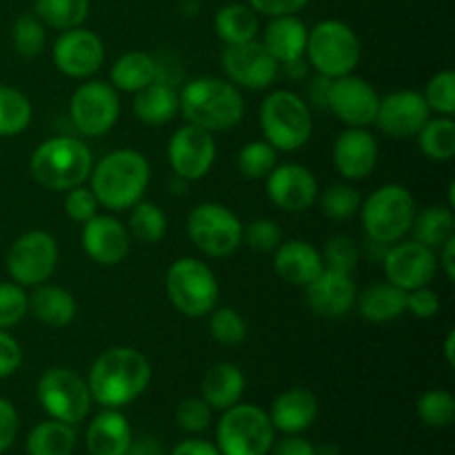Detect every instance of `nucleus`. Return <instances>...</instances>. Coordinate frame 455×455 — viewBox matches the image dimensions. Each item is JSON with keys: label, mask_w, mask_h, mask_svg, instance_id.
<instances>
[{"label": "nucleus", "mask_w": 455, "mask_h": 455, "mask_svg": "<svg viewBox=\"0 0 455 455\" xmlns=\"http://www.w3.org/2000/svg\"><path fill=\"white\" fill-rule=\"evenodd\" d=\"M60 260L56 238L43 229L18 235L7 251V274L20 287H38L47 283Z\"/></svg>", "instance_id": "12"}, {"label": "nucleus", "mask_w": 455, "mask_h": 455, "mask_svg": "<svg viewBox=\"0 0 455 455\" xmlns=\"http://www.w3.org/2000/svg\"><path fill=\"white\" fill-rule=\"evenodd\" d=\"M164 291L173 309L187 318H204L220 300V283L200 258H178L164 275Z\"/></svg>", "instance_id": "8"}, {"label": "nucleus", "mask_w": 455, "mask_h": 455, "mask_svg": "<svg viewBox=\"0 0 455 455\" xmlns=\"http://www.w3.org/2000/svg\"><path fill=\"white\" fill-rule=\"evenodd\" d=\"M92 167V149L83 140L69 136H53L40 142L29 160L31 178L49 191H69L84 185Z\"/></svg>", "instance_id": "4"}, {"label": "nucleus", "mask_w": 455, "mask_h": 455, "mask_svg": "<svg viewBox=\"0 0 455 455\" xmlns=\"http://www.w3.org/2000/svg\"><path fill=\"white\" fill-rule=\"evenodd\" d=\"M278 154L274 145L267 140H251L238 151V172L249 180H265L278 164Z\"/></svg>", "instance_id": "41"}, {"label": "nucleus", "mask_w": 455, "mask_h": 455, "mask_svg": "<svg viewBox=\"0 0 455 455\" xmlns=\"http://www.w3.org/2000/svg\"><path fill=\"white\" fill-rule=\"evenodd\" d=\"M409 234H413V240H418L420 244L438 251L447 240L455 235L453 209L447 204H431L422 212H416Z\"/></svg>", "instance_id": "34"}, {"label": "nucleus", "mask_w": 455, "mask_h": 455, "mask_svg": "<svg viewBox=\"0 0 455 455\" xmlns=\"http://www.w3.org/2000/svg\"><path fill=\"white\" fill-rule=\"evenodd\" d=\"M160 78L156 58L147 52H127L111 65L109 83L116 92L138 93Z\"/></svg>", "instance_id": "32"}, {"label": "nucleus", "mask_w": 455, "mask_h": 455, "mask_svg": "<svg viewBox=\"0 0 455 455\" xmlns=\"http://www.w3.org/2000/svg\"><path fill=\"white\" fill-rule=\"evenodd\" d=\"M416 413L427 427L444 429L455 420V398L447 389H429L418 398Z\"/></svg>", "instance_id": "44"}, {"label": "nucleus", "mask_w": 455, "mask_h": 455, "mask_svg": "<svg viewBox=\"0 0 455 455\" xmlns=\"http://www.w3.org/2000/svg\"><path fill=\"white\" fill-rule=\"evenodd\" d=\"M12 44L18 56L38 58L47 47V27L36 13H22L12 27Z\"/></svg>", "instance_id": "42"}, {"label": "nucleus", "mask_w": 455, "mask_h": 455, "mask_svg": "<svg viewBox=\"0 0 455 455\" xmlns=\"http://www.w3.org/2000/svg\"><path fill=\"white\" fill-rule=\"evenodd\" d=\"M89 0H36L34 13L44 22V27L56 31L83 27L89 18Z\"/></svg>", "instance_id": "37"}, {"label": "nucleus", "mask_w": 455, "mask_h": 455, "mask_svg": "<svg viewBox=\"0 0 455 455\" xmlns=\"http://www.w3.org/2000/svg\"><path fill=\"white\" fill-rule=\"evenodd\" d=\"M213 29L218 38L229 44H243L249 40H256L260 34V18L249 4L244 3H229L218 9L213 18Z\"/></svg>", "instance_id": "33"}, {"label": "nucleus", "mask_w": 455, "mask_h": 455, "mask_svg": "<svg viewBox=\"0 0 455 455\" xmlns=\"http://www.w3.org/2000/svg\"><path fill=\"white\" fill-rule=\"evenodd\" d=\"M151 182V164L138 149H116L102 156L89 173V189L107 212H127L145 198Z\"/></svg>", "instance_id": "2"}, {"label": "nucleus", "mask_w": 455, "mask_h": 455, "mask_svg": "<svg viewBox=\"0 0 455 455\" xmlns=\"http://www.w3.org/2000/svg\"><path fill=\"white\" fill-rule=\"evenodd\" d=\"M22 364V347L9 329H0V380L13 376Z\"/></svg>", "instance_id": "52"}, {"label": "nucleus", "mask_w": 455, "mask_h": 455, "mask_svg": "<svg viewBox=\"0 0 455 455\" xmlns=\"http://www.w3.org/2000/svg\"><path fill=\"white\" fill-rule=\"evenodd\" d=\"M98 209H100V204H98L96 196L89 187L78 185L74 189L65 191V213L78 225H84L93 216H98Z\"/></svg>", "instance_id": "50"}, {"label": "nucleus", "mask_w": 455, "mask_h": 455, "mask_svg": "<svg viewBox=\"0 0 455 455\" xmlns=\"http://www.w3.org/2000/svg\"><path fill=\"white\" fill-rule=\"evenodd\" d=\"M318 418V398L307 387H291L271 403L269 420L275 431L284 435L302 434Z\"/></svg>", "instance_id": "24"}, {"label": "nucleus", "mask_w": 455, "mask_h": 455, "mask_svg": "<svg viewBox=\"0 0 455 455\" xmlns=\"http://www.w3.org/2000/svg\"><path fill=\"white\" fill-rule=\"evenodd\" d=\"M218 147L213 133L185 123L173 132L167 145V160L172 172L182 180H203L216 163Z\"/></svg>", "instance_id": "15"}, {"label": "nucleus", "mask_w": 455, "mask_h": 455, "mask_svg": "<svg viewBox=\"0 0 455 455\" xmlns=\"http://www.w3.org/2000/svg\"><path fill=\"white\" fill-rule=\"evenodd\" d=\"M309 3L311 0H247L253 12L262 13L267 18L291 16V13L302 12Z\"/></svg>", "instance_id": "54"}, {"label": "nucleus", "mask_w": 455, "mask_h": 455, "mask_svg": "<svg viewBox=\"0 0 455 455\" xmlns=\"http://www.w3.org/2000/svg\"><path fill=\"white\" fill-rule=\"evenodd\" d=\"M247 378L243 369L234 363H216L207 369L200 385V398L218 411H227L229 407L243 400Z\"/></svg>", "instance_id": "28"}, {"label": "nucleus", "mask_w": 455, "mask_h": 455, "mask_svg": "<svg viewBox=\"0 0 455 455\" xmlns=\"http://www.w3.org/2000/svg\"><path fill=\"white\" fill-rule=\"evenodd\" d=\"M151 382V364L133 347H111L93 360L87 385L92 400L105 409H123L140 398Z\"/></svg>", "instance_id": "1"}, {"label": "nucleus", "mask_w": 455, "mask_h": 455, "mask_svg": "<svg viewBox=\"0 0 455 455\" xmlns=\"http://www.w3.org/2000/svg\"><path fill=\"white\" fill-rule=\"evenodd\" d=\"M320 256H323V262L327 269L342 271V274H354L360 262V247L354 238L338 234L331 235L324 243Z\"/></svg>", "instance_id": "46"}, {"label": "nucleus", "mask_w": 455, "mask_h": 455, "mask_svg": "<svg viewBox=\"0 0 455 455\" xmlns=\"http://www.w3.org/2000/svg\"><path fill=\"white\" fill-rule=\"evenodd\" d=\"M178 96L182 118L212 133L229 132L244 118L243 92L227 78L200 76L189 80Z\"/></svg>", "instance_id": "3"}, {"label": "nucleus", "mask_w": 455, "mask_h": 455, "mask_svg": "<svg viewBox=\"0 0 455 455\" xmlns=\"http://www.w3.org/2000/svg\"><path fill=\"white\" fill-rule=\"evenodd\" d=\"M269 455H318L315 453V447L307 438H302L300 434L284 435L283 440H278L271 444Z\"/></svg>", "instance_id": "55"}, {"label": "nucleus", "mask_w": 455, "mask_h": 455, "mask_svg": "<svg viewBox=\"0 0 455 455\" xmlns=\"http://www.w3.org/2000/svg\"><path fill=\"white\" fill-rule=\"evenodd\" d=\"M385 275L391 284L403 291H413L434 283L438 271V258L434 249L425 247L418 240H398L389 244L382 256Z\"/></svg>", "instance_id": "18"}, {"label": "nucleus", "mask_w": 455, "mask_h": 455, "mask_svg": "<svg viewBox=\"0 0 455 455\" xmlns=\"http://www.w3.org/2000/svg\"><path fill=\"white\" fill-rule=\"evenodd\" d=\"M429 118L431 111L420 92L398 89V92H391L385 98H380L373 124L385 136L395 138V140H407V138H416Z\"/></svg>", "instance_id": "19"}, {"label": "nucleus", "mask_w": 455, "mask_h": 455, "mask_svg": "<svg viewBox=\"0 0 455 455\" xmlns=\"http://www.w3.org/2000/svg\"><path fill=\"white\" fill-rule=\"evenodd\" d=\"M129 235L142 244H156L167 234V213L156 203H140L129 209Z\"/></svg>", "instance_id": "38"}, {"label": "nucleus", "mask_w": 455, "mask_h": 455, "mask_svg": "<svg viewBox=\"0 0 455 455\" xmlns=\"http://www.w3.org/2000/svg\"><path fill=\"white\" fill-rule=\"evenodd\" d=\"M38 403L53 420L78 425L87 418L92 409V391L87 378L67 367H53L40 376L38 380Z\"/></svg>", "instance_id": "11"}, {"label": "nucleus", "mask_w": 455, "mask_h": 455, "mask_svg": "<svg viewBox=\"0 0 455 455\" xmlns=\"http://www.w3.org/2000/svg\"><path fill=\"white\" fill-rule=\"evenodd\" d=\"M435 258H438V267H443L447 280H453L455 278V235L451 240H447L438 251H435Z\"/></svg>", "instance_id": "57"}, {"label": "nucleus", "mask_w": 455, "mask_h": 455, "mask_svg": "<svg viewBox=\"0 0 455 455\" xmlns=\"http://www.w3.org/2000/svg\"><path fill=\"white\" fill-rule=\"evenodd\" d=\"M307 38H309V27L298 18V13H291V16L269 18L260 43L280 65H284L305 58Z\"/></svg>", "instance_id": "26"}, {"label": "nucleus", "mask_w": 455, "mask_h": 455, "mask_svg": "<svg viewBox=\"0 0 455 455\" xmlns=\"http://www.w3.org/2000/svg\"><path fill=\"white\" fill-rule=\"evenodd\" d=\"M427 107L431 114L453 116L455 114V74L453 69H443L434 74L427 83L425 92Z\"/></svg>", "instance_id": "45"}, {"label": "nucleus", "mask_w": 455, "mask_h": 455, "mask_svg": "<svg viewBox=\"0 0 455 455\" xmlns=\"http://www.w3.org/2000/svg\"><path fill=\"white\" fill-rule=\"evenodd\" d=\"M355 309L360 318L373 324H387L398 320L400 315L407 314V291L385 283L369 284L364 291H358L355 296Z\"/></svg>", "instance_id": "29"}, {"label": "nucleus", "mask_w": 455, "mask_h": 455, "mask_svg": "<svg viewBox=\"0 0 455 455\" xmlns=\"http://www.w3.org/2000/svg\"><path fill=\"white\" fill-rule=\"evenodd\" d=\"M416 212V198L411 191L404 185L391 182L371 191L367 200H363L358 213L369 243L389 247L411 231Z\"/></svg>", "instance_id": "5"}, {"label": "nucleus", "mask_w": 455, "mask_h": 455, "mask_svg": "<svg viewBox=\"0 0 455 455\" xmlns=\"http://www.w3.org/2000/svg\"><path fill=\"white\" fill-rule=\"evenodd\" d=\"M176 422L187 434H203L212 425V407L200 395H189L176 407Z\"/></svg>", "instance_id": "49"}, {"label": "nucleus", "mask_w": 455, "mask_h": 455, "mask_svg": "<svg viewBox=\"0 0 455 455\" xmlns=\"http://www.w3.org/2000/svg\"><path fill=\"white\" fill-rule=\"evenodd\" d=\"M243 222L220 203H200L187 218V235L209 258H227L243 244Z\"/></svg>", "instance_id": "10"}, {"label": "nucleus", "mask_w": 455, "mask_h": 455, "mask_svg": "<svg viewBox=\"0 0 455 455\" xmlns=\"http://www.w3.org/2000/svg\"><path fill=\"white\" fill-rule=\"evenodd\" d=\"M76 449V429L60 420H44L27 435L29 455H71Z\"/></svg>", "instance_id": "35"}, {"label": "nucleus", "mask_w": 455, "mask_h": 455, "mask_svg": "<svg viewBox=\"0 0 455 455\" xmlns=\"http://www.w3.org/2000/svg\"><path fill=\"white\" fill-rule=\"evenodd\" d=\"M420 151L434 163H449L455 156V120L453 116H435L418 132Z\"/></svg>", "instance_id": "36"}, {"label": "nucleus", "mask_w": 455, "mask_h": 455, "mask_svg": "<svg viewBox=\"0 0 455 455\" xmlns=\"http://www.w3.org/2000/svg\"><path fill=\"white\" fill-rule=\"evenodd\" d=\"M323 269V256L307 240H283L274 251V271L293 287L305 289Z\"/></svg>", "instance_id": "25"}, {"label": "nucleus", "mask_w": 455, "mask_h": 455, "mask_svg": "<svg viewBox=\"0 0 455 455\" xmlns=\"http://www.w3.org/2000/svg\"><path fill=\"white\" fill-rule=\"evenodd\" d=\"M315 203L320 204V212H323L329 220L345 222L351 220L354 216H358L363 198H360L358 189H354L351 185H345V182H338V185H329L327 189L320 191Z\"/></svg>", "instance_id": "40"}, {"label": "nucleus", "mask_w": 455, "mask_h": 455, "mask_svg": "<svg viewBox=\"0 0 455 455\" xmlns=\"http://www.w3.org/2000/svg\"><path fill=\"white\" fill-rule=\"evenodd\" d=\"M18 427H20V418H18L16 407L7 398H0V453L9 451L16 443Z\"/></svg>", "instance_id": "53"}, {"label": "nucleus", "mask_w": 455, "mask_h": 455, "mask_svg": "<svg viewBox=\"0 0 455 455\" xmlns=\"http://www.w3.org/2000/svg\"><path fill=\"white\" fill-rule=\"evenodd\" d=\"M132 440V425L120 409H105L89 425L87 451L92 455H124Z\"/></svg>", "instance_id": "27"}, {"label": "nucleus", "mask_w": 455, "mask_h": 455, "mask_svg": "<svg viewBox=\"0 0 455 455\" xmlns=\"http://www.w3.org/2000/svg\"><path fill=\"white\" fill-rule=\"evenodd\" d=\"M124 455H163V444L149 435H142V438L132 440Z\"/></svg>", "instance_id": "58"}, {"label": "nucleus", "mask_w": 455, "mask_h": 455, "mask_svg": "<svg viewBox=\"0 0 455 455\" xmlns=\"http://www.w3.org/2000/svg\"><path fill=\"white\" fill-rule=\"evenodd\" d=\"M29 314L47 327H67L78 314V302L65 287L43 283L29 296Z\"/></svg>", "instance_id": "31"}, {"label": "nucleus", "mask_w": 455, "mask_h": 455, "mask_svg": "<svg viewBox=\"0 0 455 455\" xmlns=\"http://www.w3.org/2000/svg\"><path fill=\"white\" fill-rule=\"evenodd\" d=\"M355 296L358 287L351 274L327 269V267L305 287L307 305L320 318L336 320L347 315L355 307Z\"/></svg>", "instance_id": "23"}, {"label": "nucleus", "mask_w": 455, "mask_h": 455, "mask_svg": "<svg viewBox=\"0 0 455 455\" xmlns=\"http://www.w3.org/2000/svg\"><path fill=\"white\" fill-rule=\"evenodd\" d=\"M29 314V296L25 287L13 280L0 283V329H12L20 324Z\"/></svg>", "instance_id": "47"}, {"label": "nucleus", "mask_w": 455, "mask_h": 455, "mask_svg": "<svg viewBox=\"0 0 455 455\" xmlns=\"http://www.w3.org/2000/svg\"><path fill=\"white\" fill-rule=\"evenodd\" d=\"M444 358H447L449 367L455 364V331H449L447 340H444Z\"/></svg>", "instance_id": "59"}, {"label": "nucleus", "mask_w": 455, "mask_h": 455, "mask_svg": "<svg viewBox=\"0 0 455 455\" xmlns=\"http://www.w3.org/2000/svg\"><path fill=\"white\" fill-rule=\"evenodd\" d=\"M407 311L418 320H431L440 311L438 291H434L431 284L407 291Z\"/></svg>", "instance_id": "51"}, {"label": "nucleus", "mask_w": 455, "mask_h": 455, "mask_svg": "<svg viewBox=\"0 0 455 455\" xmlns=\"http://www.w3.org/2000/svg\"><path fill=\"white\" fill-rule=\"evenodd\" d=\"M80 243L89 260L100 267H116L129 256L132 235H129L127 225H123L116 216L98 213L83 225Z\"/></svg>", "instance_id": "21"}, {"label": "nucleus", "mask_w": 455, "mask_h": 455, "mask_svg": "<svg viewBox=\"0 0 455 455\" xmlns=\"http://www.w3.org/2000/svg\"><path fill=\"white\" fill-rule=\"evenodd\" d=\"M258 120L265 140L284 154L302 149L314 133V114L309 102L291 89L271 92L262 100Z\"/></svg>", "instance_id": "6"}, {"label": "nucleus", "mask_w": 455, "mask_h": 455, "mask_svg": "<svg viewBox=\"0 0 455 455\" xmlns=\"http://www.w3.org/2000/svg\"><path fill=\"white\" fill-rule=\"evenodd\" d=\"M52 60L62 76L87 80L98 74L105 62V43L96 31L87 27L60 31L52 47Z\"/></svg>", "instance_id": "16"}, {"label": "nucleus", "mask_w": 455, "mask_h": 455, "mask_svg": "<svg viewBox=\"0 0 455 455\" xmlns=\"http://www.w3.org/2000/svg\"><path fill=\"white\" fill-rule=\"evenodd\" d=\"M265 180L271 203L287 213L307 212L318 200V180L300 163H278Z\"/></svg>", "instance_id": "20"}, {"label": "nucleus", "mask_w": 455, "mask_h": 455, "mask_svg": "<svg viewBox=\"0 0 455 455\" xmlns=\"http://www.w3.org/2000/svg\"><path fill=\"white\" fill-rule=\"evenodd\" d=\"M209 333L222 347H238L247 338V323L234 307H213L209 311Z\"/></svg>", "instance_id": "43"}, {"label": "nucleus", "mask_w": 455, "mask_h": 455, "mask_svg": "<svg viewBox=\"0 0 455 455\" xmlns=\"http://www.w3.org/2000/svg\"><path fill=\"white\" fill-rule=\"evenodd\" d=\"M360 56H363L360 38L347 22L327 18L309 29L305 60L323 78L333 80L354 74Z\"/></svg>", "instance_id": "7"}, {"label": "nucleus", "mask_w": 455, "mask_h": 455, "mask_svg": "<svg viewBox=\"0 0 455 455\" xmlns=\"http://www.w3.org/2000/svg\"><path fill=\"white\" fill-rule=\"evenodd\" d=\"M172 455H220V451H218V447L213 443H207L203 438H189L176 444Z\"/></svg>", "instance_id": "56"}, {"label": "nucleus", "mask_w": 455, "mask_h": 455, "mask_svg": "<svg viewBox=\"0 0 455 455\" xmlns=\"http://www.w3.org/2000/svg\"><path fill=\"white\" fill-rule=\"evenodd\" d=\"M274 440L269 413L256 404H234L218 420L216 447L220 455H269Z\"/></svg>", "instance_id": "9"}, {"label": "nucleus", "mask_w": 455, "mask_h": 455, "mask_svg": "<svg viewBox=\"0 0 455 455\" xmlns=\"http://www.w3.org/2000/svg\"><path fill=\"white\" fill-rule=\"evenodd\" d=\"M133 114L142 124L163 127L180 114V96L167 80L158 78L138 93H133Z\"/></svg>", "instance_id": "30"}, {"label": "nucleus", "mask_w": 455, "mask_h": 455, "mask_svg": "<svg viewBox=\"0 0 455 455\" xmlns=\"http://www.w3.org/2000/svg\"><path fill=\"white\" fill-rule=\"evenodd\" d=\"M378 158H380V145L369 129L347 127L333 142V167L345 180H364L371 176Z\"/></svg>", "instance_id": "22"}, {"label": "nucleus", "mask_w": 455, "mask_h": 455, "mask_svg": "<svg viewBox=\"0 0 455 455\" xmlns=\"http://www.w3.org/2000/svg\"><path fill=\"white\" fill-rule=\"evenodd\" d=\"M120 92L105 80H87L69 100V118L84 138H100L116 127L120 118Z\"/></svg>", "instance_id": "13"}, {"label": "nucleus", "mask_w": 455, "mask_h": 455, "mask_svg": "<svg viewBox=\"0 0 455 455\" xmlns=\"http://www.w3.org/2000/svg\"><path fill=\"white\" fill-rule=\"evenodd\" d=\"M220 65L231 84L238 89H249V92L269 89L280 71V62L267 52L265 44L258 38L222 49Z\"/></svg>", "instance_id": "14"}, {"label": "nucleus", "mask_w": 455, "mask_h": 455, "mask_svg": "<svg viewBox=\"0 0 455 455\" xmlns=\"http://www.w3.org/2000/svg\"><path fill=\"white\" fill-rule=\"evenodd\" d=\"M243 243L256 253H274L283 243V227L274 218H256L243 227Z\"/></svg>", "instance_id": "48"}, {"label": "nucleus", "mask_w": 455, "mask_h": 455, "mask_svg": "<svg viewBox=\"0 0 455 455\" xmlns=\"http://www.w3.org/2000/svg\"><path fill=\"white\" fill-rule=\"evenodd\" d=\"M34 118L31 100L20 89L0 84V138H12L25 132Z\"/></svg>", "instance_id": "39"}, {"label": "nucleus", "mask_w": 455, "mask_h": 455, "mask_svg": "<svg viewBox=\"0 0 455 455\" xmlns=\"http://www.w3.org/2000/svg\"><path fill=\"white\" fill-rule=\"evenodd\" d=\"M378 105H380V96L369 80L355 74L329 80L327 107L345 127H371Z\"/></svg>", "instance_id": "17"}]
</instances>
